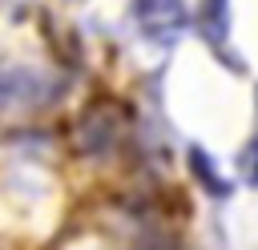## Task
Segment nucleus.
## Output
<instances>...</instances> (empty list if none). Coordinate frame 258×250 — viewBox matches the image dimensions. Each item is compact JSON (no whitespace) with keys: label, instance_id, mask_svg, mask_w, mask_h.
Segmentation results:
<instances>
[{"label":"nucleus","instance_id":"1","mask_svg":"<svg viewBox=\"0 0 258 250\" xmlns=\"http://www.w3.org/2000/svg\"><path fill=\"white\" fill-rule=\"evenodd\" d=\"M133 20L149 40L173 44L189 28V8L185 0H133Z\"/></svg>","mask_w":258,"mask_h":250},{"label":"nucleus","instance_id":"2","mask_svg":"<svg viewBox=\"0 0 258 250\" xmlns=\"http://www.w3.org/2000/svg\"><path fill=\"white\" fill-rule=\"evenodd\" d=\"M189 165H194L198 181H202V185H210V194L226 198V190H230V185L218 177V169H214V157H210V153H202V149H189Z\"/></svg>","mask_w":258,"mask_h":250},{"label":"nucleus","instance_id":"4","mask_svg":"<svg viewBox=\"0 0 258 250\" xmlns=\"http://www.w3.org/2000/svg\"><path fill=\"white\" fill-rule=\"evenodd\" d=\"M202 16H206V28L222 40V32H226V0H206L202 4Z\"/></svg>","mask_w":258,"mask_h":250},{"label":"nucleus","instance_id":"3","mask_svg":"<svg viewBox=\"0 0 258 250\" xmlns=\"http://www.w3.org/2000/svg\"><path fill=\"white\" fill-rule=\"evenodd\" d=\"M238 173H242L246 185H258V137L238 153Z\"/></svg>","mask_w":258,"mask_h":250}]
</instances>
